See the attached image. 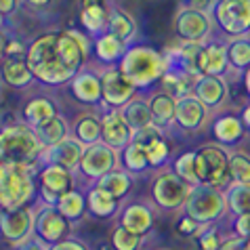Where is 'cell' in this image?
<instances>
[{"mask_svg": "<svg viewBox=\"0 0 250 250\" xmlns=\"http://www.w3.org/2000/svg\"><path fill=\"white\" fill-rule=\"evenodd\" d=\"M27 63L38 82L46 86H63L74 80L72 67H67L57 46V32H44L36 36L27 46Z\"/></svg>", "mask_w": 250, "mask_h": 250, "instance_id": "6da1fadb", "label": "cell"}, {"mask_svg": "<svg viewBox=\"0 0 250 250\" xmlns=\"http://www.w3.org/2000/svg\"><path fill=\"white\" fill-rule=\"evenodd\" d=\"M46 147L40 141L36 128L21 122H9L2 126L0 133V158L2 162H13V164H23L30 168L40 172L42 168V158H44Z\"/></svg>", "mask_w": 250, "mask_h": 250, "instance_id": "7a4b0ae2", "label": "cell"}, {"mask_svg": "<svg viewBox=\"0 0 250 250\" xmlns=\"http://www.w3.org/2000/svg\"><path fill=\"white\" fill-rule=\"evenodd\" d=\"M118 65L139 86V91H147V88H154L156 84H160L162 76L168 69L164 53L156 51L154 46L139 42L126 48V53H124V57Z\"/></svg>", "mask_w": 250, "mask_h": 250, "instance_id": "3957f363", "label": "cell"}, {"mask_svg": "<svg viewBox=\"0 0 250 250\" xmlns=\"http://www.w3.org/2000/svg\"><path fill=\"white\" fill-rule=\"evenodd\" d=\"M38 175L30 166L2 162L0 164V204L2 210H15L34 202L38 193Z\"/></svg>", "mask_w": 250, "mask_h": 250, "instance_id": "277c9868", "label": "cell"}, {"mask_svg": "<svg viewBox=\"0 0 250 250\" xmlns=\"http://www.w3.org/2000/svg\"><path fill=\"white\" fill-rule=\"evenodd\" d=\"M181 212H185L193 221H198L200 225L219 223V221L229 217L225 189H219V187L206 185V183L191 185Z\"/></svg>", "mask_w": 250, "mask_h": 250, "instance_id": "5b68a950", "label": "cell"}, {"mask_svg": "<svg viewBox=\"0 0 250 250\" xmlns=\"http://www.w3.org/2000/svg\"><path fill=\"white\" fill-rule=\"evenodd\" d=\"M196 151V175L198 183L214 185L219 189H227L233 183L231 166H229V154L231 149L223 147L221 143H206Z\"/></svg>", "mask_w": 250, "mask_h": 250, "instance_id": "8992f818", "label": "cell"}, {"mask_svg": "<svg viewBox=\"0 0 250 250\" xmlns=\"http://www.w3.org/2000/svg\"><path fill=\"white\" fill-rule=\"evenodd\" d=\"M189 183H185L172 168H164L151 179V202L166 212H181L189 193Z\"/></svg>", "mask_w": 250, "mask_h": 250, "instance_id": "52a82bcc", "label": "cell"}, {"mask_svg": "<svg viewBox=\"0 0 250 250\" xmlns=\"http://www.w3.org/2000/svg\"><path fill=\"white\" fill-rule=\"evenodd\" d=\"M120 166H122V151H118L105 141H99V143L86 145L76 175H80L88 185H95L101 177H105L107 172L120 168Z\"/></svg>", "mask_w": 250, "mask_h": 250, "instance_id": "ba28073f", "label": "cell"}, {"mask_svg": "<svg viewBox=\"0 0 250 250\" xmlns=\"http://www.w3.org/2000/svg\"><path fill=\"white\" fill-rule=\"evenodd\" d=\"M214 17L210 11H200L193 6L181 4L172 19V27L181 42H206L212 38Z\"/></svg>", "mask_w": 250, "mask_h": 250, "instance_id": "9c48e42d", "label": "cell"}, {"mask_svg": "<svg viewBox=\"0 0 250 250\" xmlns=\"http://www.w3.org/2000/svg\"><path fill=\"white\" fill-rule=\"evenodd\" d=\"M212 17L225 38L250 36V0H219Z\"/></svg>", "mask_w": 250, "mask_h": 250, "instance_id": "30bf717a", "label": "cell"}, {"mask_svg": "<svg viewBox=\"0 0 250 250\" xmlns=\"http://www.w3.org/2000/svg\"><path fill=\"white\" fill-rule=\"evenodd\" d=\"M74 223L69 221L57 206L40 202L36 206V225H34V233L38 240H42L46 246L59 244L67 238H72Z\"/></svg>", "mask_w": 250, "mask_h": 250, "instance_id": "8fae6325", "label": "cell"}, {"mask_svg": "<svg viewBox=\"0 0 250 250\" xmlns=\"http://www.w3.org/2000/svg\"><path fill=\"white\" fill-rule=\"evenodd\" d=\"M76 189V172L59 164H44L38 172V202L57 206L61 196Z\"/></svg>", "mask_w": 250, "mask_h": 250, "instance_id": "7c38bea8", "label": "cell"}, {"mask_svg": "<svg viewBox=\"0 0 250 250\" xmlns=\"http://www.w3.org/2000/svg\"><path fill=\"white\" fill-rule=\"evenodd\" d=\"M101 84H103V109H122L126 103L139 95V86L120 65H109L101 69Z\"/></svg>", "mask_w": 250, "mask_h": 250, "instance_id": "4fadbf2b", "label": "cell"}, {"mask_svg": "<svg viewBox=\"0 0 250 250\" xmlns=\"http://www.w3.org/2000/svg\"><path fill=\"white\" fill-rule=\"evenodd\" d=\"M34 225H36V206L27 204L15 210H2L0 214V229H2L4 242L13 248L25 244L34 235Z\"/></svg>", "mask_w": 250, "mask_h": 250, "instance_id": "5bb4252c", "label": "cell"}, {"mask_svg": "<svg viewBox=\"0 0 250 250\" xmlns=\"http://www.w3.org/2000/svg\"><path fill=\"white\" fill-rule=\"evenodd\" d=\"M57 46L67 67L74 72H80L82 67L91 63L93 51V36H88L84 30H61L57 32Z\"/></svg>", "mask_w": 250, "mask_h": 250, "instance_id": "9a60e30c", "label": "cell"}, {"mask_svg": "<svg viewBox=\"0 0 250 250\" xmlns=\"http://www.w3.org/2000/svg\"><path fill=\"white\" fill-rule=\"evenodd\" d=\"M212 112L208 109L196 93H189L177 101L175 126L183 133H200L204 128H210Z\"/></svg>", "mask_w": 250, "mask_h": 250, "instance_id": "2e32d148", "label": "cell"}, {"mask_svg": "<svg viewBox=\"0 0 250 250\" xmlns=\"http://www.w3.org/2000/svg\"><path fill=\"white\" fill-rule=\"evenodd\" d=\"M69 91L74 99L88 107L103 109V84H101V69H95L91 63L82 67L74 80L69 82Z\"/></svg>", "mask_w": 250, "mask_h": 250, "instance_id": "e0dca14e", "label": "cell"}, {"mask_svg": "<svg viewBox=\"0 0 250 250\" xmlns=\"http://www.w3.org/2000/svg\"><path fill=\"white\" fill-rule=\"evenodd\" d=\"M118 223L135 233L147 235L156 223V204H149L145 200H133L122 206L120 214H118Z\"/></svg>", "mask_w": 250, "mask_h": 250, "instance_id": "ac0fdd59", "label": "cell"}, {"mask_svg": "<svg viewBox=\"0 0 250 250\" xmlns=\"http://www.w3.org/2000/svg\"><path fill=\"white\" fill-rule=\"evenodd\" d=\"M193 93L200 97V101L214 116L223 112L229 99V84L223 76H200V78H196V84H193Z\"/></svg>", "mask_w": 250, "mask_h": 250, "instance_id": "d6986e66", "label": "cell"}, {"mask_svg": "<svg viewBox=\"0 0 250 250\" xmlns=\"http://www.w3.org/2000/svg\"><path fill=\"white\" fill-rule=\"evenodd\" d=\"M101 120H103V141L107 145H112L118 151H122L124 147H128V145L133 143L135 130L130 128V124L126 118H124L122 109H103Z\"/></svg>", "mask_w": 250, "mask_h": 250, "instance_id": "ffe728a7", "label": "cell"}, {"mask_svg": "<svg viewBox=\"0 0 250 250\" xmlns=\"http://www.w3.org/2000/svg\"><path fill=\"white\" fill-rule=\"evenodd\" d=\"M204 42H181L179 40L177 46L168 48L166 55V63L168 69H179L191 78H200L202 72H200V53H202Z\"/></svg>", "mask_w": 250, "mask_h": 250, "instance_id": "44dd1931", "label": "cell"}, {"mask_svg": "<svg viewBox=\"0 0 250 250\" xmlns=\"http://www.w3.org/2000/svg\"><path fill=\"white\" fill-rule=\"evenodd\" d=\"M200 72L202 76H225L231 72L227 55V38H210L206 40L200 53Z\"/></svg>", "mask_w": 250, "mask_h": 250, "instance_id": "7402d4cb", "label": "cell"}, {"mask_svg": "<svg viewBox=\"0 0 250 250\" xmlns=\"http://www.w3.org/2000/svg\"><path fill=\"white\" fill-rule=\"evenodd\" d=\"M246 126L242 122L240 116L235 114H225V112H219L212 116V122H210V135L214 137V141L221 143L223 147H235L244 141L246 137Z\"/></svg>", "mask_w": 250, "mask_h": 250, "instance_id": "603a6c76", "label": "cell"}, {"mask_svg": "<svg viewBox=\"0 0 250 250\" xmlns=\"http://www.w3.org/2000/svg\"><path fill=\"white\" fill-rule=\"evenodd\" d=\"M109 11L112 4L107 0H80V25L88 36H101L107 32Z\"/></svg>", "mask_w": 250, "mask_h": 250, "instance_id": "cb8c5ba5", "label": "cell"}, {"mask_svg": "<svg viewBox=\"0 0 250 250\" xmlns=\"http://www.w3.org/2000/svg\"><path fill=\"white\" fill-rule=\"evenodd\" d=\"M84 149H86L84 143H80L76 137H69L65 141H61L59 145L48 147L44 151L42 164H59V166H65V168L78 172V166L82 162V156H84Z\"/></svg>", "mask_w": 250, "mask_h": 250, "instance_id": "d4e9b609", "label": "cell"}, {"mask_svg": "<svg viewBox=\"0 0 250 250\" xmlns=\"http://www.w3.org/2000/svg\"><path fill=\"white\" fill-rule=\"evenodd\" d=\"M147 101H149L151 114H154V124L170 133V128L175 126V114H177V101L179 99L158 86L147 95Z\"/></svg>", "mask_w": 250, "mask_h": 250, "instance_id": "484cf974", "label": "cell"}, {"mask_svg": "<svg viewBox=\"0 0 250 250\" xmlns=\"http://www.w3.org/2000/svg\"><path fill=\"white\" fill-rule=\"evenodd\" d=\"M59 114V107L51 97L46 95H34L25 101V105L21 109V120L25 124H30L34 128H40L48 120H53Z\"/></svg>", "mask_w": 250, "mask_h": 250, "instance_id": "4316f807", "label": "cell"}, {"mask_svg": "<svg viewBox=\"0 0 250 250\" xmlns=\"http://www.w3.org/2000/svg\"><path fill=\"white\" fill-rule=\"evenodd\" d=\"M126 48H128V44L124 42L122 38L114 36L112 32H105V34H101V36L93 38V55L103 67L120 63Z\"/></svg>", "mask_w": 250, "mask_h": 250, "instance_id": "83f0119b", "label": "cell"}, {"mask_svg": "<svg viewBox=\"0 0 250 250\" xmlns=\"http://www.w3.org/2000/svg\"><path fill=\"white\" fill-rule=\"evenodd\" d=\"M72 137H76L84 145L103 141V120H101L99 109L93 107L91 112H84L76 118L72 124Z\"/></svg>", "mask_w": 250, "mask_h": 250, "instance_id": "f1b7e54d", "label": "cell"}, {"mask_svg": "<svg viewBox=\"0 0 250 250\" xmlns=\"http://www.w3.org/2000/svg\"><path fill=\"white\" fill-rule=\"evenodd\" d=\"M86 202H88V214L95 219H112L116 214H120L122 202L116 200L112 193L97 185H91V189L86 191Z\"/></svg>", "mask_w": 250, "mask_h": 250, "instance_id": "f546056e", "label": "cell"}, {"mask_svg": "<svg viewBox=\"0 0 250 250\" xmlns=\"http://www.w3.org/2000/svg\"><path fill=\"white\" fill-rule=\"evenodd\" d=\"M36 80V76L30 69L25 57H17V59H2V82L11 88L23 91Z\"/></svg>", "mask_w": 250, "mask_h": 250, "instance_id": "4dcf8cb0", "label": "cell"}, {"mask_svg": "<svg viewBox=\"0 0 250 250\" xmlns=\"http://www.w3.org/2000/svg\"><path fill=\"white\" fill-rule=\"evenodd\" d=\"M107 32H112L114 36L122 38L124 42L130 46V44L137 42V36H139L137 19L130 15L126 9L112 4V11H109V25H107Z\"/></svg>", "mask_w": 250, "mask_h": 250, "instance_id": "1f68e13d", "label": "cell"}, {"mask_svg": "<svg viewBox=\"0 0 250 250\" xmlns=\"http://www.w3.org/2000/svg\"><path fill=\"white\" fill-rule=\"evenodd\" d=\"M122 114L128 120V124H130V128H133V130H141V128L151 126V124H154V114H151L147 95L133 97V99H130L126 105L122 107Z\"/></svg>", "mask_w": 250, "mask_h": 250, "instance_id": "d6a6232c", "label": "cell"}, {"mask_svg": "<svg viewBox=\"0 0 250 250\" xmlns=\"http://www.w3.org/2000/svg\"><path fill=\"white\" fill-rule=\"evenodd\" d=\"M95 185L101 187V189H105L107 193H112L116 200H120L122 202V200L130 193V189H133V175L120 166V168L107 172L105 177H101Z\"/></svg>", "mask_w": 250, "mask_h": 250, "instance_id": "836d02e7", "label": "cell"}, {"mask_svg": "<svg viewBox=\"0 0 250 250\" xmlns=\"http://www.w3.org/2000/svg\"><path fill=\"white\" fill-rule=\"evenodd\" d=\"M36 133L40 137V141H42V145L48 149V147H55V145H59L61 141L72 137V124L61 114H57L53 120H48L40 128H36Z\"/></svg>", "mask_w": 250, "mask_h": 250, "instance_id": "e575fe53", "label": "cell"}, {"mask_svg": "<svg viewBox=\"0 0 250 250\" xmlns=\"http://www.w3.org/2000/svg\"><path fill=\"white\" fill-rule=\"evenodd\" d=\"M57 208L65 217L72 221V223H80L82 219L88 214V202H86V193L80 189H72L67 191L65 196H61V200L57 202Z\"/></svg>", "mask_w": 250, "mask_h": 250, "instance_id": "d590c367", "label": "cell"}, {"mask_svg": "<svg viewBox=\"0 0 250 250\" xmlns=\"http://www.w3.org/2000/svg\"><path fill=\"white\" fill-rule=\"evenodd\" d=\"M193 84H196V78H191V76L179 72V69H166L158 86L170 93L172 97H177V99H181V97L193 93Z\"/></svg>", "mask_w": 250, "mask_h": 250, "instance_id": "8d00e7d4", "label": "cell"}, {"mask_svg": "<svg viewBox=\"0 0 250 250\" xmlns=\"http://www.w3.org/2000/svg\"><path fill=\"white\" fill-rule=\"evenodd\" d=\"M229 217L238 214H250V183H238L233 181L225 189Z\"/></svg>", "mask_w": 250, "mask_h": 250, "instance_id": "74e56055", "label": "cell"}, {"mask_svg": "<svg viewBox=\"0 0 250 250\" xmlns=\"http://www.w3.org/2000/svg\"><path fill=\"white\" fill-rule=\"evenodd\" d=\"M122 168L128 170L133 177L139 175H145L151 166H149V158H147V151H145L143 145L139 143H130L128 147L122 149Z\"/></svg>", "mask_w": 250, "mask_h": 250, "instance_id": "f35d334b", "label": "cell"}, {"mask_svg": "<svg viewBox=\"0 0 250 250\" xmlns=\"http://www.w3.org/2000/svg\"><path fill=\"white\" fill-rule=\"evenodd\" d=\"M227 55L233 72L244 74L250 67V36L227 38Z\"/></svg>", "mask_w": 250, "mask_h": 250, "instance_id": "ab89813d", "label": "cell"}, {"mask_svg": "<svg viewBox=\"0 0 250 250\" xmlns=\"http://www.w3.org/2000/svg\"><path fill=\"white\" fill-rule=\"evenodd\" d=\"M145 151H147V158H149V166L154 170H162L166 164L172 160V147H170V139L168 133L160 135L158 139H154L151 143L145 145Z\"/></svg>", "mask_w": 250, "mask_h": 250, "instance_id": "60d3db41", "label": "cell"}, {"mask_svg": "<svg viewBox=\"0 0 250 250\" xmlns=\"http://www.w3.org/2000/svg\"><path fill=\"white\" fill-rule=\"evenodd\" d=\"M143 240H145V235L130 231V229H126L120 223H118L114 227V231H112V246H114V250H141Z\"/></svg>", "mask_w": 250, "mask_h": 250, "instance_id": "b9f144b4", "label": "cell"}, {"mask_svg": "<svg viewBox=\"0 0 250 250\" xmlns=\"http://www.w3.org/2000/svg\"><path fill=\"white\" fill-rule=\"evenodd\" d=\"M172 170L183 179L185 183L196 185L198 183V175H196V151H183L181 156H177L172 160Z\"/></svg>", "mask_w": 250, "mask_h": 250, "instance_id": "7bdbcfd3", "label": "cell"}, {"mask_svg": "<svg viewBox=\"0 0 250 250\" xmlns=\"http://www.w3.org/2000/svg\"><path fill=\"white\" fill-rule=\"evenodd\" d=\"M27 44L19 34L11 30H2V59H17V57H27Z\"/></svg>", "mask_w": 250, "mask_h": 250, "instance_id": "ee69618b", "label": "cell"}, {"mask_svg": "<svg viewBox=\"0 0 250 250\" xmlns=\"http://www.w3.org/2000/svg\"><path fill=\"white\" fill-rule=\"evenodd\" d=\"M229 166H231V177L238 183H250V156L242 149H231L229 154Z\"/></svg>", "mask_w": 250, "mask_h": 250, "instance_id": "f6af8a7d", "label": "cell"}, {"mask_svg": "<svg viewBox=\"0 0 250 250\" xmlns=\"http://www.w3.org/2000/svg\"><path fill=\"white\" fill-rule=\"evenodd\" d=\"M196 238H198V244L202 250H219V246L223 244V240L227 235L221 233L217 223H214V225H204L202 231H200Z\"/></svg>", "mask_w": 250, "mask_h": 250, "instance_id": "bcb514c9", "label": "cell"}, {"mask_svg": "<svg viewBox=\"0 0 250 250\" xmlns=\"http://www.w3.org/2000/svg\"><path fill=\"white\" fill-rule=\"evenodd\" d=\"M229 229H231V233L240 235V238L250 240V214H238V217H231Z\"/></svg>", "mask_w": 250, "mask_h": 250, "instance_id": "7dc6e473", "label": "cell"}, {"mask_svg": "<svg viewBox=\"0 0 250 250\" xmlns=\"http://www.w3.org/2000/svg\"><path fill=\"white\" fill-rule=\"evenodd\" d=\"M202 227L204 225H200L198 221H193L191 217H187L185 212L181 214V219L177 221V231L181 233V235H193V238H196V235L202 231Z\"/></svg>", "mask_w": 250, "mask_h": 250, "instance_id": "c3c4849f", "label": "cell"}, {"mask_svg": "<svg viewBox=\"0 0 250 250\" xmlns=\"http://www.w3.org/2000/svg\"><path fill=\"white\" fill-rule=\"evenodd\" d=\"M23 4H25L23 0H0V13H2V19L6 21L9 17H13Z\"/></svg>", "mask_w": 250, "mask_h": 250, "instance_id": "681fc988", "label": "cell"}, {"mask_svg": "<svg viewBox=\"0 0 250 250\" xmlns=\"http://www.w3.org/2000/svg\"><path fill=\"white\" fill-rule=\"evenodd\" d=\"M48 250H88V246L84 244V242L76 240V238H67L63 242H59V244L48 246Z\"/></svg>", "mask_w": 250, "mask_h": 250, "instance_id": "f907efd6", "label": "cell"}, {"mask_svg": "<svg viewBox=\"0 0 250 250\" xmlns=\"http://www.w3.org/2000/svg\"><path fill=\"white\" fill-rule=\"evenodd\" d=\"M244 242H246V238H240V235L231 233L223 240V244L219 246V250H244Z\"/></svg>", "mask_w": 250, "mask_h": 250, "instance_id": "816d5d0a", "label": "cell"}, {"mask_svg": "<svg viewBox=\"0 0 250 250\" xmlns=\"http://www.w3.org/2000/svg\"><path fill=\"white\" fill-rule=\"evenodd\" d=\"M217 2H219V0H183L181 4L193 6V9H200V11H210V13H212V9L217 6Z\"/></svg>", "mask_w": 250, "mask_h": 250, "instance_id": "f5cc1de1", "label": "cell"}, {"mask_svg": "<svg viewBox=\"0 0 250 250\" xmlns=\"http://www.w3.org/2000/svg\"><path fill=\"white\" fill-rule=\"evenodd\" d=\"M13 250H48V246L44 244L42 240H38L36 235H34L32 240H27L25 244H21V246H17V248H13Z\"/></svg>", "mask_w": 250, "mask_h": 250, "instance_id": "db71d44e", "label": "cell"}, {"mask_svg": "<svg viewBox=\"0 0 250 250\" xmlns=\"http://www.w3.org/2000/svg\"><path fill=\"white\" fill-rule=\"evenodd\" d=\"M27 6H32V9H46V6H51L53 0H23Z\"/></svg>", "mask_w": 250, "mask_h": 250, "instance_id": "11a10c76", "label": "cell"}, {"mask_svg": "<svg viewBox=\"0 0 250 250\" xmlns=\"http://www.w3.org/2000/svg\"><path fill=\"white\" fill-rule=\"evenodd\" d=\"M240 118H242V122H244L246 130L250 133V103H246V105L242 107V112H240Z\"/></svg>", "mask_w": 250, "mask_h": 250, "instance_id": "9f6ffc18", "label": "cell"}, {"mask_svg": "<svg viewBox=\"0 0 250 250\" xmlns=\"http://www.w3.org/2000/svg\"><path fill=\"white\" fill-rule=\"evenodd\" d=\"M242 80H244V88H246V93H248V97H250V67L246 69L244 74H242Z\"/></svg>", "mask_w": 250, "mask_h": 250, "instance_id": "6f0895ef", "label": "cell"}, {"mask_svg": "<svg viewBox=\"0 0 250 250\" xmlns=\"http://www.w3.org/2000/svg\"><path fill=\"white\" fill-rule=\"evenodd\" d=\"M244 250H250V240H246V242H244Z\"/></svg>", "mask_w": 250, "mask_h": 250, "instance_id": "680465c9", "label": "cell"}, {"mask_svg": "<svg viewBox=\"0 0 250 250\" xmlns=\"http://www.w3.org/2000/svg\"><path fill=\"white\" fill-rule=\"evenodd\" d=\"M158 250H168V248H158Z\"/></svg>", "mask_w": 250, "mask_h": 250, "instance_id": "91938a15", "label": "cell"}]
</instances>
